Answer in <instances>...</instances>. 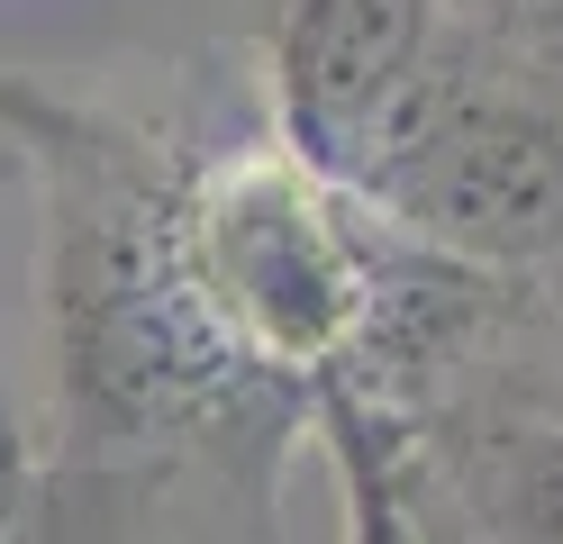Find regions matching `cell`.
Segmentation results:
<instances>
[{
    "label": "cell",
    "mask_w": 563,
    "mask_h": 544,
    "mask_svg": "<svg viewBox=\"0 0 563 544\" xmlns=\"http://www.w3.org/2000/svg\"><path fill=\"white\" fill-rule=\"evenodd\" d=\"M0 136L46 209L37 281L55 373L10 544H273L319 390L264 373L191 273L183 173L200 136L37 73H0Z\"/></svg>",
    "instance_id": "1"
},
{
    "label": "cell",
    "mask_w": 563,
    "mask_h": 544,
    "mask_svg": "<svg viewBox=\"0 0 563 544\" xmlns=\"http://www.w3.org/2000/svg\"><path fill=\"white\" fill-rule=\"evenodd\" d=\"M309 445L336 471V544H428L409 481H400V418L382 399L328 373L319 399H309Z\"/></svg>",
    "instance_id": "6"
},
{
    "label": "cell",
    "mask_w": 563,
    "mask_h": 544,
    "mask_svg": "<svg viewBox=\"0 0 563 544\" xmlns=\"http://www.w3.org/2000/svg\"><path fill=\"white\" fill-rule=\"evenodd\" d=\"M183 245L228 336L264 373L319 390L328 373H355L391 290L400 227L309 145L245 127L200 136L183 173Z\"/></svg>",
    "instance_id": "2"
},
{
    "label": "cell",
    "mask_w": 563,
    "mask_h": 544,
    "mask_svg": "<svg viewBox=\"0 0 563 544\" xmlns=\"http://www.w3.org/2000/svg\"><path fill=\"white\" fill-rule=\"evenodd\" d=\"M400 481L445 544H563V399L437 390L400 418Z\"/></svg>",
    "instance_id": "4"
},
{
    "label": "cell",
    "mask_w": 563,
    "mask_h": 544,
    "mask_svg": "<svg viewBox=\"0 0 563 544\" xmlns=\"http://www.w3.org/2000/svg\"><path fill=\"white\" fill-rule=\"evenodd\" d=\"M437 46V0H273V127L345 173Z\"/></svg>",
    "instance_id": "5"
},
{
    "label": "cell",
    "mask_w": 563,
    "mask_h": 544,
    "mask_svg": "<svg viewBox=\"0 0 563 544\" xmlns=\"http://www.w3.org/2000/svg\"><path fill=\"white\" fill-rule=\"evenodd\" d=\"M345 181L473 273L518 281L563 264V100L527 73L437 46L345 155Z\"/></svg>",
    "instance_id": "3"
},
{
    "label": "cell",
    "mask_w": 563,
    "mask_h": 544,
    "mask_svg": "<svg viewBox=\"0 0 563 544\" xmlns=\"http://www.w3.org/2000/svg\"><path fill=\"white\" fill-rule=\"evenodd\" d=\"M554 399H563V390H554Z\"/></svg>",
    "instance_id": "7"
}]
</instances>
